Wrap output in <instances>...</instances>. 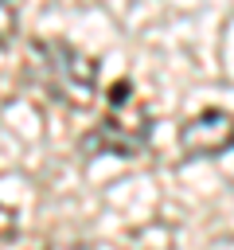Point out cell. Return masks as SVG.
I'll return each instance as SVG.
<instances>
[{"label": "cell", "mask_w": 234, "mask_h": 250, "mask_svg": "<svg viewBox=\"0 0 234 250\" xmlns=\"http://www.w3.org/2000/svg\"><path fill=\"white\" fill-rule=\"evenodd\" d=\"M27 74L55 102H66V105L82 109V105H94V98H98L101 66H98L94 55L78 51L66 39H35L31 59H27Z\"/></svg>", "instance_id": "obj_1"}, {"label": "cell", "mask_w": 234, "mask_h": 250, "mask_svg": "<svg viewBox=\"0 0 234 250\" xmlns=\"http://www.w3.org/2000/svg\"><path fill=\"white\" fill-rule=\"evenodd\" d=\"M148 137H152L148 102L136 94V86L129 78H117L105 90L101 117L82 137V148L86 152H98V156H136V152H144Z\"/></svg>", "instance_id": "obj_2"}, {"label": "cell", "mask_w": 234, "mask_h": 250, "mask_svg": "<svg viewBox=\"0 0 234 250\" xmlns=\"http://www.w3.org/2000/svg\"><path fill=\"white\" fill-rule=\"evenodd\" d=\"M179 148L191 160H211L234 148V113L230 109H199L195 117H187L179 125Z\"/></svg>", "instance_id": "obj_3"}, {"label": "cell", "mask_w": 234, "mask_h": 250, "mask_svg": "<svg viewBox=\"0 0 234 250\" xmlns=\"http://www.w3.org/2000/svg\"><path fill=\"white\" fill-rule=\"evenodd\" d=\"M16 27H20V0H0V47L12 43Z\"/></svg>", "instance_id": "obj_4"}, {"label": "cell", "mask_w": 234, "mask_h": 250, "mask_svg": "<svg viewBox=\"0 0 234 250\" xmlns=\"http://www.w3.org/2000/svg\"><path fill=\"white\" fill-rule=\"evenodd\" d=\"M16 238V211L8 203H0V246Z\"/></svg>", "instance_id": "obj_5"}]
</instances>
